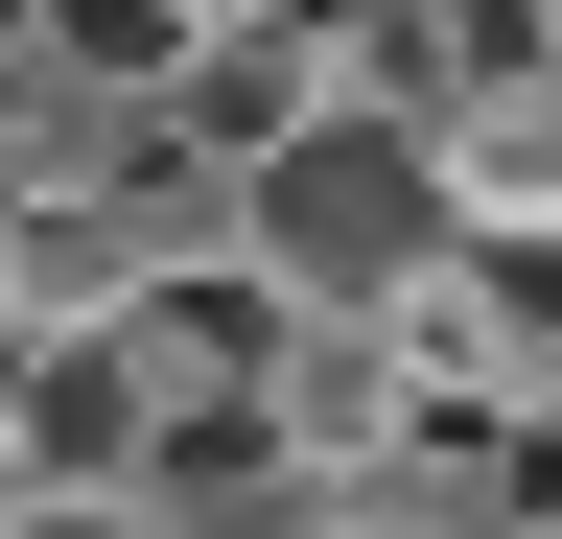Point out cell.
<instances>
[{
	"mask_svg": "<svg viewBox=\"0 0 562 539\" xmlns=\"http://www.w3.org/2000/svg\"><path fill=\"white\" fill-rule=\"evenodd\" d=\"M469 235V188H446V117H398V94H305L281 142H235V258L305 328H375L422 258Z\"/></svg>",
	"mask_w": 562,
	"mask_h": 539,
	"instance_id": "obj_1",
	"label": "cell"
},
{
	"mask_svg": "<svg viewBox=\"0 0 562 539\" xmlns=\"http://www.w3.org/2000/svg\"><path fill=\"white\" fill-rule=\"evenodd\" d=\"M0 398H24L47 516H140V446H165V398H140V352H117V328H0Z\"/></svg>",
	"mask_w": 562,
	"mask_h": 539,
	"instance_id": "obj_2",
	"label": "cell"
},
{
	"mask_svg": "<svg viewBox=\"0 0 562 539\" xmlns=\"http://www.w3.org/2000/svg\"><path fill=\"white\" fill-rule=\"evenodd\" d=\"M446 188H469L492 235H562V24H539V47H492V71L446 94Z\"/></svg>",
	"mask_w": 562,
	"mask_h": 539,
	"instance_id": "obj_3",
	"label": "cell"
},
{
	"mask_svg": "<svg viewBox=\"0 0 562 539\" xmlns=\"http://www.w3.org/2000/svg\"><path fill=\"white\" fill-rule=\"evenodd\" d=\"M0 539H47V469H24V398H0Z\"/></svg>",
	"mask_w": 562,
	"mask_h": 539,
	"instance_id": "obj_4",
	"label": "cell"
},
{
	"mask_svg": "<svg viewBox=\"0 0 562 539\" xmlns=\"http://www.w3.org/2000/svg\"><path fill=\"white\" fill-rule=\"evenodd\" d=\"M0 328H24V142H0Z\"/></svg>",
	"mask_w": 562,
	"mask_h": 539,
	"instance_id": "obj_5",
	"label": "cell"
},
{
	"mask_svg": "<svg viewBox=\"0 0 562 539\" xmlns=\"http://www.w3.org/2000/svg\"><path fill=\"white\" fill-rule=\"evenodd\" d=\"M539 24H562V0H539Z\"/></svg>",
	"mask_w": 562,
	"mask_h": 539,
	"instance_id": "obj_6",
	"label": "cell"
}]
</instances>
